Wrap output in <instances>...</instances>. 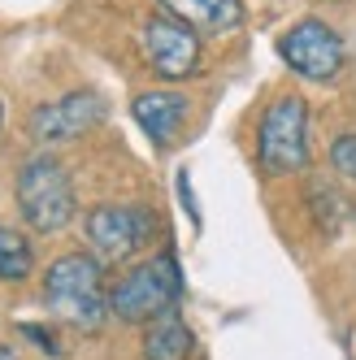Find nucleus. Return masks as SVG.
<instances>
[{"label": "nucleus", "mask_w": 356, "mask_h": 360, "mask_svg": "<svg viewBox=\"0 0 356 360\" xmlns=\"http://www.w3.org/2000/svg\"><path fill=\"white\" fill-rule=\"evenodd\" d=\"M105 96L91 91V87H79V91H65L53 105H39L31 113V135L35 143H65V139H79L87 135L91 126L105 122Z\"/></svg>", "instance_id": "obj_7"}, {"label": "nucleus", "mask_w": 356, "mask_h": 360, "mask_svg": "<svg viewBox=\"0 0 356 360\" xmlns=\"http://www.w3.org/2000/svg\"><path fill=\"white\" fill-rule=\"evenodd\" d=\"M330 165L356 183V135H339L335 143H330Z\"/></svg>", "instance_id": "obj_13"}, {"label": "nucleus", "mask_w": 356, "mask_h": 360, "mask_svg": "<svg viewBox=\"0 0 356 360\" xmlns=\"http://www.w3.org/2000/svg\"><path fill=\"white\" fill-rule=\"evenodd\" d=\"M18 213L35 235H57L79 213L74 178L53 152H35L18 169Z\"/></svg>", "instance_id": "obj_3"}, {"label": "nucleus", "mask_w": 356, "mask_h": 360, "mask_svg": "<svg viewBox=\"0 0 356 360\" xmlns=\"http://www.w3.org/2000/svg\"><path fill=\"white\" fill-rule=\"evenodd\" d=\"M83 235L100 261H131L157 235V213L148 204H96L83 217Z\"/></svg>", "instance_id": "obj_5"}, {"label": "nucleus", "mask_w": 356, "mask_h": 360, "mask_svg": "<svg viewBox=\"0 0 356 360\" xmlns=\"http://www.w3.org/2000/svg\"><path fill=\"white\" fill-rule=\"evenodd\" d=\"M278 57H283L300 79L309 83H330L343 70V39L326 27L322 18H304L283 31L278 39Z\"/></svg>", "instance_id": "obj_6"}, {"label": "nucleus", "mask_w": 356, "mask_h": 360, "mask_svg": "<svg viewBox=\"0 0 356 360\" xmlns=\"http://www.w3.org/2000/svg\"><path fill=\"white\" fill-rule=\"evenodd\" d=\"M0 360H22V356H18V352H13L9 343H0Z\"/></svg>", "instance_id": "obj_14"}, {"label": "nucleus", "mask_w": 356, "mask_h": 360, "mask_svg": "<svg viewBox=\"0 0 356 360\" xmlns=\"http://www.w3.org/2000/svg\"><path fill=\"white\" fill-rule=\"evenodd\" d=\"M187 113H191V105H187V96L183 91H139L135 100H131V117L139 122V131L148 135V143L152 148H170L174 139H178V131L187 126Z\"/></svg>", "instance_id": "obj_9"}, {"label": "nucleus", "mask_w": 356, "mask_h": 360, "mask_svg": "<svg viewBox=\"0 0 356 360\" xmlns=\"http://www.w3.org/2000/svg\"><path fill=\"white\" fill-rule=\"evenodd\" d=\"M44 308L53 313L61 326L74 330H100L109 321V278L105 261L96 252H65L57 256L44 274L39 287Z\"/></svg>", "instance_id": "obj_1"}, {"label": "nucleus", "mask_w": 356, "mask_h": 360, "mask_svg": "<svg viewBox=\"0 0 356 360\" xmlns=\"http://www.w3.org/2000/svg\"><path fill=\"white\" fill-rule=\"evenodd\" d=\"M144 57L161 79H191L200 70V39L170 13H152L144 22Z\"/></svg>", "instance_id": "obj_8"}, {"label": "nucleus", "mask_w": 356, "mask_h": 360, "mask_svg": "<svg viewBox=\"0 0 356 360\" xmlns=\"http://www.w3.org/2000/svg\"><path fill=\"white\" fill-rule=\"evenodd\" d=\"M191 352H196V334L178 313H165L157 321H148L144 360H191Z\"/></svg>", "instance_id": "obj_11"}, {"label": "nucleus", "mask_w": 356, "mask_h": 360, "mask_svg": "<svg viewBox=\"0 0 356 360\" xmlns=\"http://www.w3.org/2000/svg\"><path fill=\"white\" fill-rule=\"evenodd\" d=\"M313 161V143H309V105L287 91L269 100V109L261 113L257 126V165L274 178L283 174H300Z\"/></svg>", "instance_id": "obj_4"}, {"label": "nucleus", "mask_w": 356, "mask_h": 360, "mask_svg": "<svg viewBox=\"0 0 356 360\" xmlns=\"http://www.w3.org/2000/svg\"><path fill=\"white\" fill-rule=\"evenodd\" d=\"M0 126H5V109H0Z\"/></svg>", "instance_id": "obj_15"}, {"label": "nucleus", "mask_w": 356, "mask_h": 360, "mask_svg": "<svg viewBox=\"0 0 356 360\" xmlns=\"http://www.w3.org/2000/svg\"><path fill=\"white\" fill-rule=\"evenodd\" d=\"M178 300H183V274H178L174 252L139 261L109 282V317H117L122 326L157 321V317L174 313Z\"/></svg>", "instance_id": "obj_2"}, {"label": "nucleus", "mask_w": 356, "mask_h": 360, "mask_svg": "<svg viewBox=\"0 0 356 360\" xmlns=\"http://www.w3.org/2000/svg\"><path fill=\"white\" fill-rule=\"evenodd\" d=\"M161 9L183 27H191L196 35H226L243 22L239 0H161Z\"/></svg>", "instance_id": "obj_10"}, {"label": "nucleus", "mask_w": 356, "mask_h": 360, "mask_svg": "<svg viewBox=\"0 0 356 360\" xmlns=\"http://www.w3.org/2000/svg\"><path fill=\"white\" fill-rule=\"evenodd\" d=\"M35 269V248L22 230L0 221V282H22Z\"/></svg>", "instance_id": "obj_12"}]
</instances>
